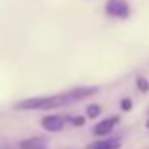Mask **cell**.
<instances>
[{
	"label": "cell",
	"mask_w": 149,
	"mask_h": 149,
	"mask_svg": "<svg viewBox=\"0 0 149 149\" xmlns=\"http://www.w3.org/2000/svg\"><path fill=\"white\" fill-rule=\"evenodd\" d=\"M70 104L68 93L62 95H51V96H34V98H26L15 104V109L21 111H30V109H53L58 106H66Z\"/></svg>",
	"instance_id": "1"
},
{
	"label": "cell",
	"mask_w": 149,
	"mask_h": 149,
	"mask_svg": "<svg viewBox=\"0 0 149 149\" xmlns=\"http://www.w3.org/2000/svg\"><path fill=\"white\" fill-rule=\"evenodd\" d=\"M106 13L111 17H119V19H127L130 15V6L127 0H108L106 2Z\"/></svg>",
	"instance_id": "2"
},
{
	"label": "cell",
	"mask_w": 149,
	"mask_h": 149,
	"mask_svg": "<svg viewBox=\"0 0 149 149\" xmlns=\"http://www.w3.org/2000/svg\"><path fill=\"white\" fill-rule=\"evenodd\" d=\"M66 121L61 115H47L42 119V128H45L47 132H61L64 128Z\"/></svg>",
	"instance_id": "3"
},
{
	"label": "cell",
	"mask_w": 149,
	"mask_h": 149,
	"mask_svg": "<svg viewBox=\"0 0 149 149\" xmlns=\"http://www.w3.org/2000/svg\"><path fill=\"white\" fill-rule=\"evenodd\" d=\"M117 123H119V117H117V115L109 117V119H102L100 123L95 125L93 132H95V136H108L109 132L113 130V127H115Z\"/></svg>",
	"instance_id": "4"
},
{
	"label": "cell",
	"mask_w": 149,
	"mask_h": 149,
	"mask_svg": "<svg viewBox=\"0 0 149 149\" xmlns=\"http://www.w3.org/2000/svg\"><path fill=\"white\" fill-rule=\"evenodd\" d=\"M96 89H91V87H81V89H72V91H68V98H70V104L76 100H83L87 98V96L95 95Z\"/></svg>",
	"instance_id": "5"
},
{
	"label": "cell",
	"mask_w": 149,
	"mask_h": 149,
	"mask_svg": "<svg viewBox=\"0 0 149 149\" xmlns=\"http://www.w3.org/2000/svg\"><path fill=\"white\" fill-rule=\"evenodd\" d=\"M17 149H47V142L44 138H30V140H23L19 143Z\"/></svg>",
	"instance_id": "6"
},
{
	"label": "cell",
	"mask_w": 149,
	"mask_h": 149,
	"mask_svg": "<svg viewBox=\"0 0 149 149\" xmlns=\"http://www.w3.org/2000/svg\"><path fill=\"white\" fill-rule=\"evenodd\" d=\"M119 140H102V142L89 146V149H119Z\"/></svg>",
	"instance_id": "7"
},
{
	"label": "cell",
	"mask_w": 149,
	"mask_h": 149,
	"mask_svg": "<svg viewBox=\"0 0 149 149\" xmlns=\"http://www.w3.org/2000/svg\"><path fill=\"white\" fill-rule=\"evenodd\" d=\"M102 113V108L98 104H91V106H87V117L89 119H96Z\"/></svg>",
	"instance_id": "8"
},
{
	"label": "cell",
	"mask_w": 149,
	"mask_h": 149,
	"mask_svg": "<svg viewBox=\"0 0 149 149\" xmlns=\"http://www.w3.org/2000/svg\"><path fill=\"white\" fill-rule=\"evenodd\" d=\"M136 85H138V89L142 93H147L149 91V81L146 79V77H138V79H136Z\"/></svg>",
	"instance_id": "9"
},
{
	"label": "cell",
	"mask_w": 149,
	"mask_h": 149,
	"mask_svg": "<svg viewBox=\"0 0 149 149\" xmlns=\"http://www.w3.org/2000/svg\"><path fill=\"white\" fill-rule=\"evenodd\" d=\"M121 109H123V111H130V109H132V100L130 98L121 100Z\"/></svg>",
	"instance_id": "10"
},
{
	"label": "cell",
	"mask_w": 149,
	"mask_h": 149,
	"mask_svg": "<svg viewBox=\"0 0 149 149\" xmlns=\"http://www.w3.org/2000/svg\"><path fill=\"white\" fill-rule=\"evenodd\" d=\"M72 125H74V127H83V125H85V117H81V115L74 117V119H72Z\"/></svg>",
	"instance_id": "11"
},
{
	"label": "cell",
	"mask_w": 149,
	"mask_h": 149,
	"mask_svg": "<svg viewBox=\"0 0 149 149\" xmlns=\"http://www.w3.org/2000/svg\"><path fill=\"white\" fill-rule=\"evenodd\" d=\"M146 128H149V119H147V123H146Z\"/></svg>",
	"instance_id": "12"
}]
</instances>
